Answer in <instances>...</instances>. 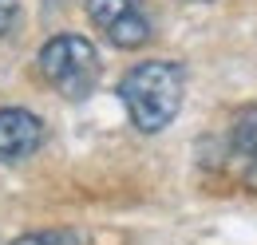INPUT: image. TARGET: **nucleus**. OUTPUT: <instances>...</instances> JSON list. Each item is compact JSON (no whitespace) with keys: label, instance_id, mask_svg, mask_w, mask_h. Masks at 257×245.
Instances as JSON below:
<instances>
[{"label":"nucleus","instance_id":"nucleus-1","mask_svg":"<svg viewBox=\"0 0 257 245\" xmlns=\"http://www.w3.org/2000/svg\"><path fill=\"white\" fill-rule=\"evenodd\" d=\"M182 67L178 63H162V60H151V63H139L131 67L119 83V99L127 107L131 122L147 135H159L166 131L178 107H182Z\"/></svg>","mask_w":257,"mask_h":245},{"label":"nucleus","instance_id":"nucleus-3","mask_svg":"<svg viewBox=\"0 0 257 245\" xmlns=\"http://www.w3.org/2000/svg\"><path fill=\"white\" fill-rule=\"evenodd\" d=\"M87 16L123 52H135L151 40V16L143 12V0H87Z\"/></svg>","mask_w":257,"mask_h":245},{"label":"nucleus","instance_id":"nucleus-5","mask_svg":"<svg viewBox=\"0 0 257 245\" xmlns=\"http://www.w3.org/2000/svg\"><path fill=\"white\" fill-rule=\"evenodd\" d=\"M229 154H233L241 178L257 190V107H245V111L233 119V131H229Z\"/></svg>","mask_w":257,"mask_h":245},{"label":"nucleus","instance_id":"nucleus-6","mask_svg":"<svg viewBox=\"0 0 257 245\" xmlns=\"http://www.w3.org/2000/svg\"><path fill=\"white\" fill-rule=\"evenodd\" d=\"M12 245H83L71 229H44V233H24Z\"/></svg>","mask_w":257,"mask_h":245},{"label":"nucleus","instance_id":"nucleus-4","mask_svg":"<svg viewBox=\"0 0 257 245\" xmlns=\"http://www.w3.org/2000/svg\"><path fill=\"white\" fill-rule=\"evenodd\" d=\"M44 143V122L24 107L0 111V162H20Z\"/></svg>","mask_w":257,"mask_h":245},{"label":"nucleus","instance_id":"nucleus-7","mask_svg":"<svg viewBox=\"0 0 257 245\" xmlns=\"http://www.w3.org/2000/svg\"><path fill=\"white\" fill-rule=\"evenodd\" d=\"M16 12H20V4H16V0H0V36H8V32H12Z\"/></svg>","mask_w":257,"mask_h":245},{"label":"nucleus","instance_id":"nucleus-2","mask_svg":"<svg viewBox=\"0 0 257 245\" xmlns=\"http://www.w3.org/2000/svg\"><path fill=\"white\" fill-rule=\"evenodd\" d=\"M99 52L87 36H52L40 48V75L67 99H83L99 83Z\"/></svg>","mask_w":257,"mask_h":245}]
</instances>
